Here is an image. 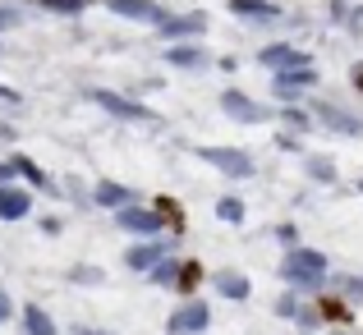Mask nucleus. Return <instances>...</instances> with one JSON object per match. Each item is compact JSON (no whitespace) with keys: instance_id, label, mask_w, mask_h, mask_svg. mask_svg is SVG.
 Listing matches in <instances>:
<instances>
[{"instance_id":"nucleus-1","label":"nucleus","mask_w":363,"mask_h":335,"mask_svg":"<svg viewBox=\"0 0 363 335\" xmlns=\"http://www.w3.org/2000/svg\"><path fill=\"white\" fill-rule=\"evenodd\" d=\"M322 276H327V257L313 253V248H294V253L285 257V280H294V285H322Z\"/></svg>"},{"instance_id":"nucleus-2","label":"nucleus","mask_w":363,"mask_h":335,"mask_svg":"<svg viewBox=\"0 0 363 335\" xmlns=\"http://www.w3.org/2000/svg\"><path fill=\"white\" fill-rule=\"evenodd\" d=\"M203 161H212L216 170H225V175H253V157H244V152H230V147H203Z\"/></svg>"},{"instance_id":"nucleus-3","label":"nucleus","mask_w":363,"mask_h":335,"mask_svg":"<svg viewBox=\"0 0 363 335\" xmlns=\"http://www.w3.org/2000/svg\"><path fill=\"white\" fill-rule=\"evenodd\" d=\"M207 322H212V312H207L203 303H189V308H179L175 317H170V331H175V335H198Z\"/></svg>"},{"instance_id":"nucleus-4","label":"nucleus","mask_w":363,"mask_h":335,"mask_svg":"<svg viewBox=\"0 0 363 335\" xmlns=\"http://www.w3.org/2000/svg\"><path fill=\"white\" fill-rule=\"evenodd\" d=\"M111 9L124 18H143V23H161V9L152 0H111Z\"/></svg>"},{"instance_id":"nucleus-5","label":"nucleus","mask_w":363,"mask_h":335,"mask_svg":"<svg viewBox=\"0 0 363 335\" xmlns=\"http://www.w3.org/2000/svg\"><path fill=\"white\" fill-rule=\"evenodd\" d=\"M318 120L327 124V129H336V133H363V120H354V115H345L336 106H318Z\"/></svg>"},{"instance_id":"nucleus-6","label":"nucleus","mask_w":363,"mask_h":335,"mask_svg":"<svg viewBox=\"0 0 363 335\" xmlns=\"http://www.w3.org/2000/svg\"><path fill=\"white\" fill-rule=\"evenodd\" d=\"M303 60H308V55L290 51V46H272V51H262V64H272V69H303Z\"/></svg>"},{"instance_id":"nucleus-7","label":"nucleus","mask_w":363,"mask_h":335,"mask_svg":"<svg viewBox=\"0 0 363 335\" xmlns=\"http://www.w3.org/2000/svg\"><path fill=\"white\" fill-rule=\"evenodd\" d=\"M28 193H18V188H0V216L5 221H18V216H28Z\"/></svg>"},{"instance_id":"nucleus-8","label":"nucleus","mask_w":363,"mask_h":335,"mask_svg":"<svg viewBox=\"0 0 363 335\" xmlns=\"http://www.w3.org/2000/svg\"><path fill=\"white\" fill-rule=\"evenodd\" d=\"M225 110H230V115H240V120H262V106H253V101H244L240 97V92H225Z\"/></svg>"},{"instance_id":"nucleus-9","label":"nucleus","mask_w":363,"mask_h":335,"mask_svg":"<svg viewBox=\"0 0 363 335\" xmlns=\"http://www.w3.org/2000/svg\"><path fill=\"white\" fill-rule=\"evenodd\" d=\"M23 335H55V322L46 317L42 308H28V317H23Z\"/></svg>"},{"instance_id":"nucleus-10","label":"nucleus","mask_w":363,"mask_h":335,"mask_svg":"<svg viewBox=\"0 0 363 335\" xmlns=\"http://www.w3.org/2000/svg\"><path fill=\"white\" fill-rule=\"evenodd\" d=\"M216 290H221L225 299H244L248 280H244V276H235V271H221V276H216Z\"/></svg>"},{"instance_id":"nucleus-11","label":"nucleus","mask_w":363,"mask_h":335,"mask_svg":"<svg viewBox=\"0 0 363 335\" xmlns=\"http://www.w3.org/2000/svg\"><path fill=\"white\" fill-rule=\"evenodd\" d=\"M97 101H101L106 110H116V115H129V120H143V115H147L143 106H129V101H120L116 92H97Z\"/></svg>"},{"instance_id":"nucleus-12","label":"nucleus","mask_w":363,"mask_h":335,"mask_svg":"<svg viewBox=\"0 0 363 335\" xmlns=\"http://www.w3.org/2000/svg\"><path fill=\"white\" fill-rule=\"evenodd\" d=\"M120 225H129V229H157V212H133V207H124L120 212Z\"/></svg>"},{"instance_id":"nucleus-13","label":"nucleus","mask_w":363,"mask_h":335,"mask_svg":"<svg viewBox=\"0 0 363 335\" xmlns=\"http://www.w3.org/2000/svg\"><path fill=\"white\" fill-rule=\"evenodd\" d=\"M313 317H331V322H350V303H340V299H318V308H313Z\"/></svg>"},{"instance_id":"nucleus-14","label":"nucleus","mask_w":363,"mask_h":335,"mask_svg":"<svg viewBox=\"0 0 363 335\" xmlns=\"http://www.w3.org/2000/svg\"><path fill=\"white\" fill-rule=\"evenodd\" d=\"M97 203H111V207H129V188H120V184H101V188H97Z\"/></svg>"},{"instance_id":"nucleus-15","label":"nucleus","mask_w":363,"mask_h":335,"mask_svg":"<svg viewBox=\"0 0 363 335\" xmlns=\"http://www.w3.org/2000/svg\"><path fill=\"white\" fill-rule=\"evenodd\" d=\"M157 257H161V248H133V253H129V266H133V271H147Z\"/></svg>"},{"instance_id":"nucleus-16","label":"nucleus","mask_w":363,"mask_h":335,"mask_svg":"<svg viewBox=\"0 0 363 335\" xmlns=\"http://www.w3.org/2000/svg\"><path fill=\"white\" fill-rule=\"evenodd\" d=\"M198 280H203V271H198V266L194 262H184V266H175V285H179V290H194V285Z\"/></svg>"},{"instance_id":"nucleus-17","label":"nucleus","mask_w":363,"mask_h":335,"mask_svg":"<svg viewBox=\"0 0 363 335\" xmlns=\"http://www.w3.org/2000/svg\"><path fill=\"white\" fill-rule=\"evenodd\" d=\"M161 28H166L170 37H179V33H198L203 23H198V18H170V23H161Z\"/></svg>"},{"instance_id":"nucleus-18","label":"nucleus","mask_w":363,"mask_h":335,"mask_svg":"<svg viewBox=\"0 0 363 335\" xmlns=\"http://www.w3.org/2000/svg\"><path fill=\"white\" fill-rule=\"evenodd\" d=\"M152 280H157V285H175V262H161V266H152Z\"/></svg>"},{"instance_id":"nucleus-19","label":"nucleus","mask_w":363,"mask_h":335,"mask_svg":"<svg viewBox=\"0 0 363 335\" xmlns=\"http://www.w3.org/2000/svg\"><path fill=\"white\" fill-rule=\"evenodd\" d=\"M221 216H225V221H240V216H244V203H240V198H225V203H221Z\"/></svg>"},{"instance_id":"nucleus-20","label":"nucleus","mask_w":363,"mask_h":335,"mask_svg":"<svg viewBox=\"0 0 363 335\" xmlns=\"http://www.w3.org/2000/svg\"><path fill=\"white\" fill-rule=\"evenodd\" d=\"M170 60H175V64H198L203 55H198V51H189V46H179V51H170Z\"/></svg>"},{"instance_id":"nucleus-21","label":"nucleus","mask_w":363,"mask_h":335,"mask_svg":"<svg viewBox=\"0 0 363 335\" xmlns=\"http://www.w3.org/2000/svg\"><path fill=\"white\" fill-rule=\"evenodd\" d=\"M308 170H313L318 179H331V166H327V161H308Z\"/></svg>"},{"instance_id":"nucleus-22","label":"nucleus","mask_w":363,"mask_h":335,"mask_svg":"<svg viewBox=\"0 0 363 335\" xmlns=\"http://www.w3.org/2000/svg\"><path fill=\"white\" fill-rule=\"evenodd\" d=\"M0 322H9V299L0 294Z\"/></svg>"},{"instance_id":"nucleus-23","label":"nucleus","mask_w":363,"mask_h":335,"mask_svg":"<svg viewBox=\"0 0 363 335\" xmlns=\"http://www.w3.org/2000/svg\"><path fill=\"white\" fill-rule=\"evenodd\" d=\"M354 83H359V88H363V69H354Z\"/></svg>"}]
</instances>
